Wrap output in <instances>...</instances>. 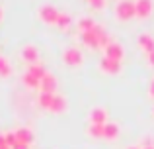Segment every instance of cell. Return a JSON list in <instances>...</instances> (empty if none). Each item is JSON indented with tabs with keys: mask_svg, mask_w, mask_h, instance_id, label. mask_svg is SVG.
I'll return each instance as SVG.
<instances>
[{
	"mask_svg": "<svg viewBox=\"0 0 154 149\" xmlns=\"http://www.w3.org/2000/svg\"><path fill=\"white\" fill-rule=\"evenodd\" d=\"M22 59L27 63V65L39 63V49L35 45H23L22 47Z\"/></svg>",
	"mask_w": 154,
	"mask_h": 149,
	"instance_id": "obj_7",
	"label": "cell"
},
{
	"mask_svg": "<svg viewBox=\"0 0 154 149\" xmlns=\"http://www.w3.org/2000/svg\"><path fill=\"white\" fill-rule=\"evenodd\" d=\"M39 90H41V92H49V94H55V92H57V79H55V75L47 73L45 76H43V79L39 80Z\"/></svg>",
	"mask_w": 154,
	"mask_h": 149,
	"instance_id": "obj_9",
	"label": "cell"
},
{
	"mask_svg": "<svg viewBox=\"0 0 154 149\" xmlns=\"http://www.w3.org/2000/svg\"><path fill=\"white\" fill-rule=\"evenodd\" d=\"M94 28H96L94 18H88V16H84V18L78 20V30H80V34H82V31H90V30H94Z\"/></svg>",
	"mask_w": 154,
	"mask_h": 149,
	"instance_id": "obj_17",
	"label": "cell"
},
{
	"mask_svg": "<svg viewBox=\"0 0 154 149\" xmlns=\"http://www.w3.org/2000/svg\"><path fill=\"white\" fill-rule=\"evenodd\" d=\"M63 63L66 67H80L84 63V55L78 47H66L63 51Z\"/></svg>",
	"mask_w": 154,
	"mask_h": 149,
	"instance_id": "obj_3",
	"label": "cell"
},
{
	"mask_svg": "<svg viewBox=\"0 0 154 149\" xmlns=\"http://www.w3.org/2000/svg\"><path fill=\"white\" fill-rule=\"evenodd\" d=\"M152 116H154V108H152Z\"/></svg>",
	"mask_w": 154,
	"mask_h": 149,
	"instance_id": "obj_31",
	"label": "cell"
},
{
	"mask_svg": "<svg viewBox=\"0 0 154 149\" xmlns=\"http://www.w3.org/2000/svg\"><path fill=\"white\" fill-rule=\"evenodd\" d=\"M70 24H72L70 14L60 12V14H59V20H57V28H59V30H68V28H70Z\"/></svg>",
	"mask_w": 154,
	"mask_h": 149,
	"instance_id": "obj_19",
	"label": "cell"
},
{
	"mask_svg": "<svg viewBox=\"0 0 154 149\" xmlns=\"http://www.w3.org/2000/svg\"><path fill=\"white\" fill-rule=\"evenodd\" d=\"M80 39H82V43H84L86 47H90V49H100L98 35L94 34V30H90V31H82V34H80Z\"/></svg>",
	"mask_w": 154,
	"mask_h": 149,
	"instance_id": "obj_12",
	"label": "cell"
},
{
	"mask_svg": "<svg viewBox=\"0 0 154 149\" xmlns=\"http://www.w3.org/2000/svg\"><path fill=\"white\" fill-rule=\"evenodd\" d=\"M103 57L123 63V59H125V47L121 45V43H117V41H111V43H109V45L103 49Z\"/></svg>",
	"mask_w": 154,
	"mask_h": 149,
	"instance_id": "obj_4",
	"label": "cell"
},
{
	"mask_svg": "<svg viewBox=\"0 0 154 149\" xmlns=\"http://www.w3.org/2000/svg\"><path fill=\"white\" fill-rule=\"evenodd\" d=\"M127 149H143V147H140V145H129Z\"/></svg>",
	"mask_w": 154,
	"mask_h": 149,
	"instance_id": "obj_28",
	"label": "cell"
},
{
	"mask_svg": "<svg viewBox=\"0 0 154 149\" xmlns=\"http://www.w3.org/2000/svg\"><path fill=\"white\" fill-rule=\"evenodd\" d=\"M100 71L105 75H119L121 73V63L119 61H113V59H107L103 57L100 61Z\"/></svg>",
	"mask_w": 154,
	"mask_h": 149,
	"instance_id": "obj_6",
	"label": "cell"
},
{
	"mask_svg": "<svg viewBox=\"0 0 154 149\" xmlns=\"http://www.w3.org/2000/svg\"><path fill=\"white\" fill-rule=\"evenodd\" d=\"M139 47L146 55H150L152 51H154V37H152L150 34H140L139 35Z\"/></svg>",
	"mask_w": 154,
	"mask_h": 149,
	"instance_id": "obj_13",
	"label": "cell"
},
{
	"mask_svg": "<svg viewBox=\"0 0 154 149\" xmlns=\"http://www.w3.org/2000/svg\"><path fill=\"white\" fill-rule=\"evenodd\" d=\"M27 73H29V75H33L35 79H39V80H41L43 76L47 75V69H45V67L41 65V63H35V65H29V69H27Z\"/></svg>",
	"mask_w": 154,
	"mask_h": 149,
	"instance_id": "obj_18",
	"label": "cell"
},
{
	"mask_svg": "<svg viewBox=\"0 0 154 149\" xmlns=\"http://www.w3.org/2000/svg\"><path fill=\"white\" fill-rule=\"evenodd\" d=\"M119 135V126L115 122H107L103 126V139H115Z\"/></svg>",
	"mask_w": 154,
	"mask_h": 149,
	"instance_id": "obj_14",
	"label": "cell"
},
{
	"mask_svg": "<svg viewBox=\"0 0 154 149\" xmlns=\"http://www.w3.org/2000/svg\"><path fill=\"white\" fill-rule=\"evenodd\" d=\"M86 2H90V0H86Z\"/></svg>",
	"mask_w": 154,
	"mask_h": 149,
	"instance_id": "obj_32",
	"label": "cell"
},
{
	"mask_svg": "<svg viewBox=\"0 0 154 149\" xmlns=\"http://www.w3.org/2000/svg\"><path fill=\"white\" fill-rule=\"evenodd\" d=\"M133 2H135V14L139 20H146L148 16H152L154 10L152 0H133Z\"/></svg>",
	"mask_w": 154,
	"mask_h": 149,
	"instance_id": "obj_5",
	"label": "cell"
},
{
	"mask_svg": "<svg viewBox=\"0 0 154 149\" xmlns=\"http://www.w3.org/2000/svg\"><path fill=\"white\" fill-rule=\"evenodd\" d=\"M148 96H150V98H154V79H152L150 86H148Z\"/></svg>",
	"mask_w": 154,
	"mask_h": 149,
	"instance_id": "obj_25",
	"label": "cell"
},
{
	"mask_svg": "<svg viewBox=\"0 0 154 149\" xmlns=\"http://www.w3.org/2000/svg\"><path fill=\"white\" fill-rule=\"evenodd\" d=\"M66 108H68V102H66V98H64L63 94H57L55 92V96H53V104H51V110L53 114H64L66 112Z\"/></svg>",
	"mask_w": 154,
	"mask_h": 149,
	"instance_id": "obj_10",
	"label": "cell"
},
{
	"mask_svg": "<svg viewBox=\"0 0 154 149\" xmlns=\"http://www.w3.org/2000/svg\"><path fill=\"white\" fill-rule=\"evenodd\" d=\"M4 141H6V145L8 147H14L16 143H18V138H16V131H6V134H4Z\"/></svg>",
	"mask_w": 154,
	"mask_h": 149,
	"instance_id": "obj_22",
	"label": "cell"
},
{
	"mask_svg": "<svg viewBox=\"0 0 154 149\" xmlns=\"http://www.w3.org/2000/svg\"><path fill=\"white\" fill-rule=\"evenodd\" d=\"M143 149H154V145H144Z\"/></svg>",
	"mask_w": 154,
	"mask_h": 149,
	"instance_id": "obj_29",
	"label": "cell"
},
{
	"mask_svg": "<svg viewBox=\"0 0 154 149\" xmlns=\"http://www.w3.org/2000/svg\"><path fill=\"white\" fill-rule=\"evenodd\" d=\"M0 20H2V10H0Z\"/></svg>",
	"mask_w": 154,
	"mask_h": 149,
	"instance_id": "obj_30",
	"label": "cell"
},
{
	"mask_svg": "<svg viewBox=\"0 0 154 149\" xmlns=\"http://www.w3.org/2000/svg\"><path fill=\"white\" fill-rule=\"evenodd\" d=\"M146 57H148V65H150V67H154V51H152L150 55H146Z\"/></svg>",
	"mask_w": 154,
	"mask_h": 149,
	"instance_id": "obj_27",
	"label": "cell"
},
{
	"mask_svg": "<svg viewBox=\"0 0 154 149\" xmlns=\"http://www.w3.org/2000/svg\"><path fill=\"white\" fill-rule=\"evenodd\" d=\"M0 149H10L6 145V141H4V135H0Z\"/></svg>",
	"mask_w": 154,
	"mask_h": 149,
	"instance_id": "obj_26",
	"label": "cell"
},
{
	"mask_svg": "<svg viewBox=\"0 0 154 149\" xmlns=\"http://www.w3.org/2000/svg\"><path fill=\"white\" fill-rule=\"evenodd\" d=\"M22 80H23V84H26L27 88H39V79H35L33 75H29V73H26L22 76Z\"/></svg>",
	"mask_w": 154,
	"mask_h": 149,
	"instance_id": "obj_21",
	"label": "cell"
},
{
	"mask_svg": "<svg viewBox=\"0 0 154 149\" xmlns=\"http://www.w3.org/2000/svg\"><path fill=\"white\" fill-rule=\"evenodd\" d=\"M53 96H55V94H49V92H41V94L37 96V104H39V108H43V110H51Z\"/></svg>",
	"mask_w": 154,
	"mask_h": 149,
	"instance_id": "obj_15",
	"label": "cell"
},
{
	"mask_svg": "<svg viewBox=\"0 0 154 149\" xmlns=\"http://www.w3.org/2000/svg\"><path fill=\"white\" fill-rule=\"evenodd\" d=\"M105 126V124H103ZM103 126L102 124H90V126H88V135H90V138H96V139H102L103 138Z\"/></svg>",
	"mask_w": 154,
	"mask_h": 149,
	"instance_id": "obj_16",
	"label": "cell"
},
{
	"mask_svg": "<svg viewBox=\"0 0 154 149\" xmlns=\"http://www.w3.org/2000/svg\"><path fill=\"white\" fill-rule=\"evenodd\" d=\"M12 149H29V145H26V143H20V141H18Z\"/></svg>",
	"mask_w": 154,
	"mask_h": 149,
	"instance_id": "obj_24",
	"label": "cell"
},
{
	"mask_svg": "<svg viewBox=\"0 0 154 149\" xmlns=\"http://www.w3.org/2000/svg\"><path fill=\"white\" fill-rule=\"evenodd\" d=\"M59 14L60 12L57 10L53 4H43V6H39V10H37V18L41 20L43 24H47V26H57Z\"/></svg>",
	"mask_w": 154,
	"mask_h": 149,
	"instance_id": "obj_1",
	"label": "cell"
},
{
	"mask_svg": "<svg viewBox=\"0 0 154 149\" xmlns=\"http://www.w3.org/2000/svg\"><path fill=\"white\" fill-rule=\"evenodd\" d=\"M88 4H90L94 10H103L105 8V0H90Z\"/></svg>",
	"mask_w": 154,
	"mask_h": 149,
	"instance_id": "obj_23",
	"label": "cell"
},
{
	"mask_svg": "<svg viewBox=\"0 0 154 149\" xmlns=\"http://www.w3.org/2000/svg\"><path fill=\"white\" fill-rule=\"evenodd\" d=\"M16 138H18V141H20V143L31 145V143H33V139H35V135H33V131H31L29 128L22 126V128H18V130H16Z\"/></svg>",
	"mask_w": 154,
	"mask_h": 149,
	"instance_id": "obj_11",
	"label": "cell"
},
{
	"mask_svg": "<svg viewBox=\"0 0 154 149\" xmlns=\"http://www.w3.org/2000/svg\"><path fill=\"white\" fill-rule=\"evenodd\" d=\"M115 16L119 20H123V22H129V20L137 18V14H135V2H133V0H121V2H117Z\"/></svg>",
	"mask_w": 154,
	"mask_h": 149,
	"instance_id": "obj_2",
	"label": "cell"
},
{
	"mask_svg": "<svg viewBox=\"0 0 154 149\" xmlns=\"http://www.w3.org/2000/svg\"><path fill=\"white\" fill-rule=\"evenodd\" d=\"M10 75H12L10 61H8L6 57H2V55H0V79H8Z\"/></svg>",
	"mask_w": 154,
	"mask_h": 149,
	"instance_id": "obj_20",
	"label": "cell"
},
{
	"mask_svg": "<svg viewBox=\"0 0 154 149\" xmlns=\"http://www.w3.org/2000/svg\"><path fill=\"white\" fill-rule=\"evenodd\" d=\"M88 118H90V124H107V110L102 106H94L90 110V114H88Z\"/></svg>",
	"mask_w": 154,
	"mask_h": 149,
	"instance_id": "obj_8",
	"label": "cell"
}]
</instances>
